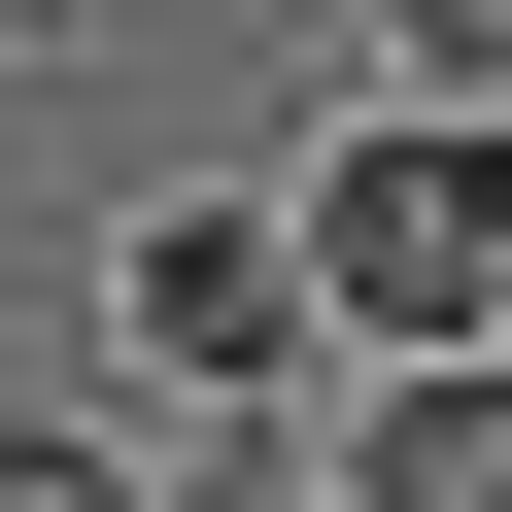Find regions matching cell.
<instances>
[{
	"label": "cell",
	"mask_w": 512,
	"mask_h": 512,
	"mask_svg": "<svg viewBox=\"0 0 512 512\" xmlns=\"http://www.w3.org/2000/svg\"><path fill=\"white\" fill-rule=\"evenodd\" d=\"M274 239H308V342H512V171H478V103H376Z\"/></svg>",
	"instance_id": "obj_1"
},
{
	"label": "cell",
	"mask_w": 512,
	"mask_h": 512,
	"mask_svg": "<svg viewBox=\"0 0 512 512\" xmlns=\"http://www.w3.org/2000/svg\"><path fill=\"white\" fill-rule=\"evenodd\" d=\"M103 308H137V376L274 410V376H308V239H274V205H137V274H103Z\"/></svg>",
	"instance_id": "obj_2"
},
{
	"label": "cell",
	"mask_w": 512,
	"mask_h": 512,
	"mask_svg": "<svg viewBox=\"0 0 512 512\" xmlns=\"http://www.w3.org/2000/svg\"><path fill=\"white\" fill-rule=\"evenodd\" d=\"M376 512H512V376L478 342H376Z\"/></svg>",
	"instance_id": "obj_3"
},
{
	"label": "cell",
	"mask_w": 512,
	"mask_h": 512,
	"mask_svg": "<svg viewBox=\"0 0 512 512\" xmlns=\"http://www.w3.org/2000/svg\"><path fill=\"white\" fill-rule=\"evenodd\" d=\"M376 69H410V103H478V69H512V0H376Z\"/></svg>",
	"instance_id": "obj_4"
},
{
	"label": "cell",
	"mask_w": 512,
	"mask_h": 512,
	"mask_svg": "<svg viewBox=\"0 0 512 512\" xmlns=\"http://www.w3.org/2000/svg\"><path fill=\"white\" fill-rule=\"evenodd\" d=\"M0 512H137V478H103V444H0Z\"/></svg>",
	"instance_id": "obj_5"
},
{
	"label": "cell",
	"mask_w": 512,
	"mask_h": 512,
	"mask_svg": "<svg viewBox=\"0 0 512 512\" xmlns=\"http://www.w3.org/2000/svg\"><path fill=\"white\" fill-rule=\"evenodd\" d=\"M171 512H308V478H171Z\"/></svg>",
	"instance_id": "obj_6"
},
{
	"label": "cell",
	"mask_w": 512,
	"mask_h": 512,
	"mask_svg": "<svg viewBox=\"0 0 512 512\" xmlns=\"http://www.w3.org/2000/svg\"><path fill=\"white\" fill-rule=\"evenodd\" d=\"M0 35H69V0H0Z\"/></svg>",
	"instance_id": "obj_7"
}]
</instances>
